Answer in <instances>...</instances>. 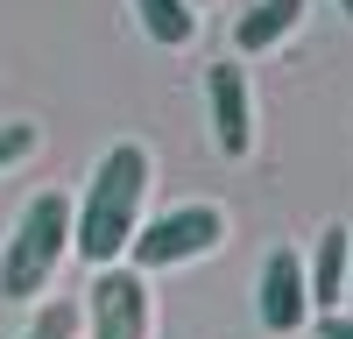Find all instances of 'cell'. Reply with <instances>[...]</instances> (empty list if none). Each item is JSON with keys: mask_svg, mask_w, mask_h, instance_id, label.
Masks as SVG:
<instances>
[{"mask_svg": "<svg viewBox=\"0 0 353 339\" xmlns=\"http://www.w3.org/2000/svg\"><path fill=\"white\" fill-rule=\"evenodd\" d=\"M36 141H43L36 121H0V177H8L21 156H36Z\"/></svg>", "mask_w": 353, "mask_h": 339, "instance_id": "8fae6325", "label": "cell"}, {"mask_svg": "<svg viewBox=\"0 0 353 339\" xmlns=\"http://www.w3.org/2000/svg\"><path fill=\"white\" fill-rule=\"evenodd\" d=\"M318 339H353V311H318Z\"/></svg>", "mask_w": 353, "mask_h": 339, "instance_id": "7c38bea8", "label": "cell"}, {"mask_svg": "<svg viewBox=\"0 0 353 339\" xmlns=\"http://www.w3.org/2000/svg\"><path fill=\"white\" fill-rule=\"evenodd\" d=\"M191 8H205V0H191Z\"/></svg>", "mask_w": 353, "mask_h": 339, "instance_id": "9a60e30c", "label": "cell"}, {"mask_svg": "<svg viewBox=\"0 0 353 339\" xmlns=\"http://www.w3.org/2000/svg\"><path fill=\"white\" fill-rule=\"evenodd\" d=\"M346 297H353V247H346Z\"/></svg>", "mask_w": 353, "mask_h": 339, "instance_id": "4fadbf2b", "label": "cell"}, {"mask_svg": "<svg viewBox=\"0 0 353 339\" xmlns=\"http://www.w3.org/2000/svg\"><path fill=\"white\" fill-rule=\"evenodd\" d=\"M297 28H304V0H254V8H241V21H233V50L241 56L283 50Z\"/></svg>", "mask_w": 353, "mask_h": 339, "instance_id": "52a82bcc", "label": "cell"}, {"mask_svg": "<svg viewBox=\"0 0 353 339\" xmlns=\"http://www.w3.org/2000/svg\"><path fill=\"white\" fill-rule=\"evenodd\" d=\"M346 247H353V226H325L304 262V282H311V311H339L346 304Z\"/></svg>", "mask_w": 353, "mask_h": 339, "instance_id": "ba28073f", "label": "cell"}, {"mask_svg": "<svg viewBox=\"0 0 353 339\" xmlns=\"http://www.w3.org/2000/svg\"><path fill=\"white\" fill-rule=\"evenodd\" d=\"M149 184H156V156L141 141H113L85 177V198L71 205V254H85L92 269L128 262V240L149 212Z\"/></svg>", "mask_w": 353, "mask_h": 339, "instance_id": "6da1fadb", "label": "cell"}, {"mask_svg": "<svg viewBox=\"0 0 353 339\" xmlns=\"http://www.w3.org/2000/svg\"><path fill=\"white\" fill-rule=\"evenodd\" d=\"M205 113H212V149L241 163L254 149V92H248V71L241 64H219L205 71Z\"/></svg>", "mask_w": 353, "mask_h": 339, "instance_id": "8992f818", "label": "cell"}, {"mask_svg": "<svg viewBox=\"0 0 353 339\" xmlns=\"http://www.w3.org/2000/svg\"><path fill=\"white\" fill-rule=\"evenodd\" d=\"M128 8L141 21V36L163 43V50H184L198 36V8H191V0H128Z\"/></svg>", "mask_w": 353, "mask_h": 339, "instance_id": "9c48e42d", "label": "cell"}, {"mask_svg": "<svg viewBox=\"0 0 353 339\" xmlns=\"http://www.w3.org/2000/svg\"><path fill=\"white\" fill-rule=\"evenodd\" d=\"M339 14H346V21H353V0H339Z\"/></svg>", "mask_w": 353, "mask_h": 339, "instance_id": "5bb4252c", "label": "cell"}, {"mask_svg": "<svg viewBox=\"0 0 353 339\" xmlns=\"http://www.w3.org/2000/svg\"><path fill=\"white\" fill-rule=\"evenodd\" d=\"M85 325L92 339H156V290L149 276L113 262V269H92V290H85Z\"/></svg>", "mask_w": 353, "mask_h": 339, "instance_id": "277c9868", "label": "cell"}, {"mask_svg": "<svg viewBox=\"0 0 353 339\" xmlns=\"http://www.w3.org/2000/svg\"><path fill=\"white\" fill-rule=\"evenodd\" d=\"M219 240H226V212H219V205H170V212H156V219L134 226L128 269H141V276H170V269L205 262Z\"/></svg>", "mask_w": 353, "mask_h": 339, "instance_id": "3957f363", "label": "cell"}, {"mask_svg": "<svg viewBox=\"0 0 353 339\" xmlns=\"http://www.w3.org/2000/svg\"><path fill=\"white\" fill-rule=\"evenodd\" d=\"M78 332H85V311H78L71 297H43L36 318L21 325V339H78Z\"/></svg>", "mask_w": 353, "mask_h": 339, "instance_id": "30bf717a", "label": "cell"}, {"mask_svg": "<svg viewBox=\"0 0 353 339\" xmlns=\"http://www.w3.org/2000/svg\"><path fill=\"white\" fill-rule=\"evenodd\" d=\"M254 318L261 332H304L311 325V282H304V254L297 247H269L261 254V276H254Z\"/></svg>", "mask_w": 353, "mask_h": 339, "instance_id": "5b68a950", "label": "cell"}, {"mask_svg": "<svg viewBox=\"0 0 353 339\" xmlns=\"http://www.w3.org/2000/svg\"><path fill=\"white\" fill-rule=\"evenodd\" d=\"M64 254H71V198H64V191H36V198L21 205L8 247H0V297L36 304L50 282H57Z\"/></svg>", "mask_w": 353, "mask_h": 339, "instance_id": "7a4b0ae2", "label": "cell"}]
</instances>
